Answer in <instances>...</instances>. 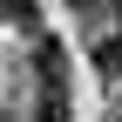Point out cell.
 <instances>
[{"label":"cell","instance_id":"cell-1","mask_svg":"<svg viewBox=\"0 0 122 122\" xmlns=\"http://www.w3.org/2000/svg\"><path fill=\"white\" fill-rule=\"evenodd\" d=\"M34 81H41V95H68V54H61V41H48V34L34 41Z\"/></svg>","mask_w":122,"mask_h":122},{"label":"cell","instance_id":"cell-4","mask_svg":"<svg viewBox=\"0 0 122 122\" xmlns=\"http://www.w3.org/2000/svg\"><path fill=\"white\" fill-rule=\"evenodd\" d=\"M41 122H68V95H41Z\"/></svg>","mask_w":122,"mask_h":122},{"label":"cell","instance_id":"cell-7","mask_svg":"<svg viewBox=\"0 0 122 122\" xmlns=\"http://www.w3.org/2000/svg\"><path fill=\"white\" fill-rule=\"evenodd\" d=\"M115 7H122V0H115Z\"/></svg>","mask_w":122,"mask_h":122},{"label":"cell","instance_id":"cell-3","mask_svg":"<svg viewBox=\"0 0 122 122\" xmlns=\"http://www.w3.org/2000/svg\"><path fill=\"white\" fill-rule=\"evenodd\" d=\"M95 68L109 75V81L122 75V34H102V41H95Z\"/></svg>","mask_w":122,"mask_h":122},{"label":"cell","instance_id":"cell-2","mask_svg":"<svg viewBox=\"0 0 122 122\" xmlns=\"http://www.w3.org/2000/svg\"><path fill=\"white\" fill-rule=\"evenodd\" d=\"M0 20H7V27H27V34H34V27H41V7H34V0H0Z\"/></svg>","mask_w":122,"mask_h":122},{"label":"cell","instance_id":"cell-6","mask_svg":"<svg viewBox=\"0 0 122 122\" xmlns=\"http://www.w3.org/2000/svg\"><path fill=\"white\" fill-rule=\"evenodd\" d=\"M109 122H122V109H115V115H109Z\"/></svg>","mask_w":122,"mask_h":122},{"label":"cell","instance_id":"cell-5","mask_svg":"<svg viewBox=\"0 0 122 122\" xmlns=\"http://www.w3.org/2000/svg\"><path fill=\"white\" fill-rule=\"evenodd\" d=\"M61 7H81V14H88V7H109V0H61Z\"/></svg>","mask_w":122,"mask_h":122}]
</instances>
